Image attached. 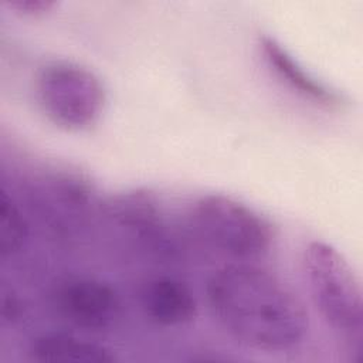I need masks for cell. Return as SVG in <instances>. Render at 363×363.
<instances>
[{"label": "cell", "mask_w": 363, "mask_h": 363, "mask_svg": "<svg viewBox=\"0 0 363 363\" xmlns=\"http://www.w3.org/2000/svg\"><path fill=\"white\" fill-rule=\"evenodd\" d=\"M259 50L268 68L294 92L319 105L339 104L337 92L311 75L274 37L264 35L259 41Z\"/></svg>", "instance_id": "7"}, {"label": "cell", "mask_w": 363, "mask_h": 363, "mask_svg": "<svg viewBox=\"0 0 363 363\" xmlns=\"http://www.w3.org/2000/svg\"><path fill=\"white\" fill-rule=\"evenodd\" d=\"M28 237L26 220L7 191L0 193V254L10 257L18 252Z\"/></svg>", "instance_id": "9"}, {"label": "cell", "mask_w": 363, "mask_h": 363, "mask_svg": "<svg viewBox=\"0 0 363 363\" xmlns=\"http://www.w3.org/2000/svg\"><path fill=\"white\" fill-rule=\"evenodd\" d=\"M4 4L14 13L34 17L51 11L57 3L52 0H10L4 1Z\"/></svg>", "instance_id": "10"}, {"label": "cell", "mask_w": 363, "mask_h": 363, "mask_svg": "<svg viewBox=\"0 0 363 363\" xmlns=\"http://www.w3.org/2000/svg\"><path fill=\"white\" fill-rule=\"evenodd\" d=\"M58 312L75 326L102 330L119 313V299L112 286L95 278H72L55 292Z\"/></svg>", "instance_id": "5"}, {"label": "cell", "mask_w": 363, "mask_h": 363, "mask_svg": "<svg viewBox=\"0 0 363 363\" xmlns=\"http://www.w3.org/2000/svg\"><path fill=\"white\" fill-rule=\"evenodd\" d=\"M35 98L43 113L67 130H84L101 118L105 89L88 68L71 61H52L35 78Z\"/></svg>", "instance_id": "4"}, {"label": "cell", "mask_w": 363, "mask_h": 363, "mask_svg": "<svg viewBox=\"0 0 363 363\" xmlns=\"http://www.w3.org/2000/svg\"><path fill=\"white\" fill-rule=\"evenodd\" d=\"M139 301L149 320L164 328L187 325L197 315V302L191 289L169 277L147 281L140 289Z\"/></svg>", "instance_id": "6"}, {"label": "cell", "mask_w": 363, "mask_h": 363, "mask_svg": "<svg viewBox=\"0 0 363 363\" xmlns=\"http://www.w3.org/2000/svg\"><path fill=\"white\" fill-rule=\"evenodd\" d=\"M190 225L210 248L233 259L264 257L274 244L271 223L255 208L224 194H207L194 201Z\"/></svg>", "instance_id": "3"}, {"label": "cell", "mask_w": 363, "mask_h": 363, "mask_svg": "<svg viewBox=\"0 0 363 363\" xmlns=\"http://www.w3.org/2000/svg\"><path fill=\"white\" fill-rule=\"evenodd\" d=\"M207 303L216 322L237 342L258 350L285 352L308 333V313L277 275L235 262L220 268L207 282Z\"/></svg>", "instance_id": "1"}, {"label": "cell", "mask_w": 363, "mask_h": 363, "mask_svg": "<svg viewBox=\"0 0 363 363\" xmlns=\"http://www.w3.org/2000/svg\"><path fill=\"white\" fill-rule=\"evenodd\" d=\"M28 354L41 363H112L116 360L106 346L69 333H44L35 337Z\"/></svg>", "instance_id": "8"}, {"label": "cell", "mask_w": 363, "mask_h": 363, "mask_svg": "<svg viewBox=\"0 0 363 363\" xmlns=\"http://www.w3.org/2000/svg\"><path fill=\"white\" fill-rule=\"evenodd\" d=\"M302 264L312 301L323 320L336 335L360 350L362 289L349 261L332 244L312 241L303 251Z\"/></svg>", "instance_id": "2"}]
</instances>
